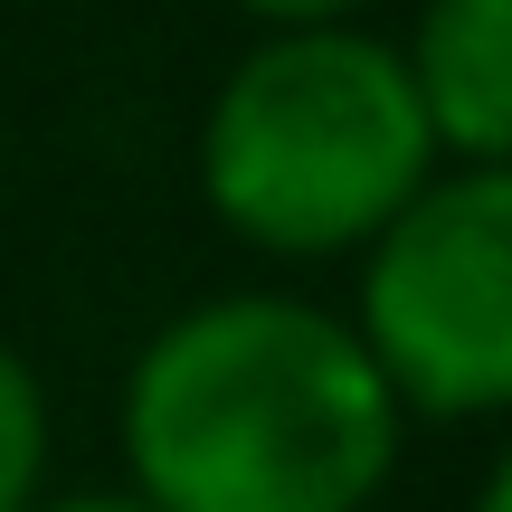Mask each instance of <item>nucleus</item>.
Returning a JSON list of instances; mask_svg holds the SVG:
<instances>
[{
    "mask_svg": "<svg viewBox=\"0 0 512 512\" xmlns=\"http://www.w3.org/2000/svg\"><path fill=\"white\" fill-rule=\"evenodd\" d=\"M29 512H152L143 494H124V484H114V494H38Z\"/></svg>",
    "mask_w": 512,
    "mask_h": 512,
    "instance_id": "obj_7",
    "label": "nucleus"
},
{
    "mask_svg": "<svg viewBox=\"0 0 512 512\" xmlns=\"http://www.w3.org/2000/svg\"><path fill=\"white\" fill-rule=\"evenodd\" d=\"M475 512H512V446L494 465H484V484H475Z\"/></svg>",
    "mask_w": 512,
    "mask_h": 512,
    "instance_id": "obj_8",
    "label": "nucleus"
},
{
    "mask_svg": "<svg viewBox=\"0 0 512 512\" xmlns=\"http://www.w3.org/2000/svg\"><path fill=\"white\" fill-rule=\"evenodd\" d=\"M351 266V332L408 418H512V162H437Z\"/></svg>",
    "mask_w": 512,
    "mask_h": 512,
    "instance_id": "obj_3",
    "label": "nucleus"
},
{
    "mask_svg": "<svg viewBox=\"0 0 512 512\" xmlns=\"http://www.w3.org/2000/svg\"><path fill=\"white\" fill-rule=\"evenodd\" d=\"M399 67L437 162H512V0H418Z\"/></svg>",
    "mask_w": 512,
    "mask_h": 512,
    "instance_id": "obj_4",
    "label": "nucleus"
},
{
    "mask_svg": "<svg viewBox=\"0 0 512 512\" xmlns=\"http://www.w3.org/2000/svg\"><path fill=\"white\" fill-rule=\"evenodd\" d=\"M48 456H57L48 380L29 370L19 342H0V512H29L48 494Z\"/></svg>",
    "mask_w": 512,
    "mask_h": 512,
    "instance_id": "obj_5",
    "label": "nucleus"
},
{
    "mask_svg": "<svg viewBox=\"0 0 512 512\" xmlns=\"http://www.w3.org/2000/svg\"><path fill=\"white\" fill-rule=\"evenodd\" d=\"M114 446L152 512H370L408 408L342 304L247 285L181 304L133 351Z\"/></svg>",
    "mask_w": 512,
    "mask_h": 512,
    "instance_id": "obj_1",
    "label": "nucleus"
},
{
    "mask_svg": "<svg viewBox=\"0 0 512 512\" xmlns=\"http://www.w3.org/2000/svg\"><path fill=\"white\" fill-rule=\"evenodd\" d=\"M190 162L209 219L238 247L323 266L380 238V219L437 171V143L399 38L323 19V29H256V48L209 95Z\"/></svg>",
    "mask_w": 512,
    "mask_h": 512,
    "instance_id": "obj_2",
    "label": "nucleus"
},
{
    "mask_svg": "<svg viewBox=\"0 0 512 512\" xmlns=\"http://www.w3.org/2000/svg\"><path fill=\"white\" fill-rule=\"evenodd\" d=\"M228 10H247L256 29H323V19H361L370 0H228Z\"/></svg>",
    "mask_w": 512,
    "mask_h": 512,
    "instance_id": "obj_6",
    "label": "nucleus"
}]
</instances>
